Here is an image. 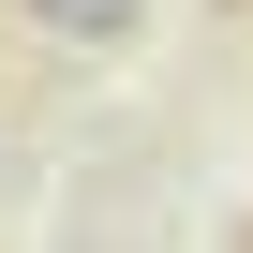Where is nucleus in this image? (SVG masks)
<instances>
[{
    "mask_svg": "<svg viewBox=\"0 0 253 253\" xmlns=\"http://www.w3.org/2000/svg\"><path fill=\"white\" fill-rule=\"evenodd\" d=\"M15 15H30L45 45H119V30L149 15V0H15Z\"/></svg>",
    "mask_w": 253,
    "mask_h": 253,
    "instance_id": "obj_1",
    "label": "nucleus"
}]
</instances>
